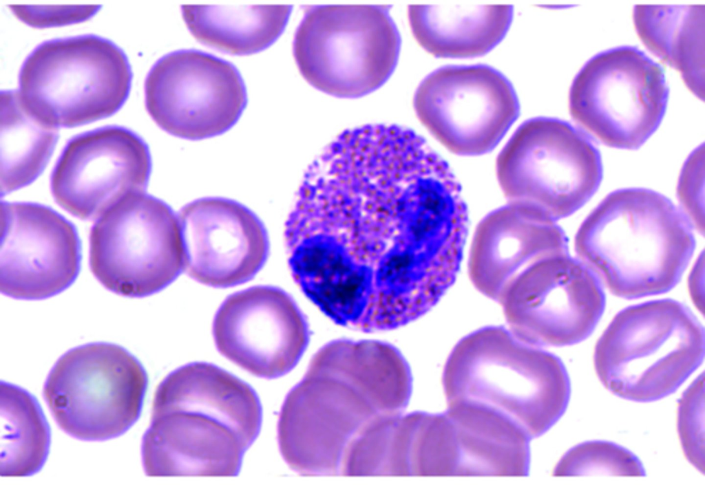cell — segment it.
Returning <instances> with one entry per match:
<instances>
[{"label": "cell", "mask_w": 705, "mask_h": 487, "mask_svg": "<svg viewBox=\"0 0 705 487\" xmlns=\"http://www.w3.org/2000/svg\"><path fill=\"white\" fill-rule=\"evenodd\" d=\"M677 428L684 454L704 473V376L702 374L680 399Z\"/></svg>", "instance_id": "obj_29"}, {"label": "cell", "mask_w": 705, "mask_h": 487, "mask_svg": "<svg viewBox=\"0 0 705 487\" xmlns=\"http://www.w3.org/2000/svg\"><path fill=\"white\" fill-rule=\"evenodd\" d=\"M704 355L699 322L678 302L658 300L615 316L596 345L594 365L601 382L613 394L651 402L675 391Z\"/></svg>", "instance_id": "obj_5"}, {"label": "cell", "mask_w": 705, "mask_h": 487, "mask_svg": "<svg viewBox=\"0 0 705 487\" xmlns=\"http://www.w3.org/2000/svg\"><path fill=\"white\" fill-rule=\"evenodd\" d=\"M414 37L428 52L441 58L484 55L503 39L513 19L511 5L442 3L409 5Z\"/></svg>", "instance_id": "obj_21"}, {"label": "cell", "mask_w": 705, "mask_h": 487, "mask_svg": "<svg viewBox=\"0 0 705 487\" xmlns=\"http://www.w3.org/2000/svg\"><path fill=\"white\" fill-rule=\"evenodd\" d=\"M704 255L699 257L691 273L688 280L689 292L696 306L704 310Z\"/></svg>", "instance_id": "obj_32"}, {"label": "cell", "mask_w": 705, "mask_h": 487, "mask_svg": "<svg viewBox=\"0 0 705 487\" xmlns=\"http://www.w3.org/2000/svg\"><path fill=\"white\" fill-rule=\"evenodd\" d=\"M496 174L509 203L556 221L582 206L598 188L600 157L589 138L556 118L523 123L499 153Z\"/></svg>", "instance_id": "obj_8"}, {"label": "cell", "mask_w": 705, "mask_h": 487, "mask_svg": "<svg viewBox=\"0 0 705 487\" xmlns=\"http://www.w3.org/2000/svg\"><path fill=\"white\" fill-rule=\"evenodd\" d=\"M568 255L567 241L555 221L537 210L509 203L485 216L474 232L469 272L474 286L498 302L535 264Z\"/></svg>", "instance_id": "obj_19"}, {"label": "cell", "mask_w": 705, "mask_h": 487, "mask_svg": "<svg viewBox=\"0 0 705 487\" xmlns=\"http://www.w3.org/2000/svg\"><path fill=\"white\" fill-rule=\"evenodd\" d=\"M400 48L387 5L309 6L293 43L297 67L311 85L349 98L383 85L395 69Z\"/></svg>", "instance_id": "obj_6"}, {"label": "cell", "mask_w": 705, "mask_h": 487, "mask_svg": "<svg viewBox=\"0 0 705 487\" xmlns=\"http://www.w3.org/2000/svg\"><path fill=\"white\" fill-rule=\"evenodd\" d=\"M147 110L166 132L200 140L229 130L246 103L244 81L229 62L198 50L160 58L145 82Z\"/></svg>", "instance_id": "obj_13"}, {"label": "cell", "mask_w": 705, "mask_h": 487, "mask_svg": "<svg viewBox=\"0 0 705 487\" xmlns=\"http://www.w3.org/2000/svg\"><path fill=\"white\" fill-rule=\"evenodd\" d=\"M411 392L408 364L392 345L326 344L282 406L277 440L284 460L302 475H339L353 441L373 422L402 413Z\"/></svg>", "instance_id": "obj_2"}, {"label": "cell", "mask_w": 705, "mask_h": 487, "mask_svg": "<svg viewBox=\"0 0 705 487\" xmlns=\"http://www.w3.org/2000/svg\"><path fill=\"white\" fill-rule=\"evenodd\" d=\"M459 452V476H525L531 438L518 424L485 407L448 405Z\"/></svg>", "instance_id": "obj_22"}, {"label": "cell", "mask_w": 705, "mask_h": 487, "mask_svg": "<svg viewBox=\"0 0 705 487\" xmlns=\"http://www.w3.org/2000/svg\"><path fill=\"white\" fill-rule=\"evenodd\" d=\"M249 447L232 428L198 409L152 411L141 446L149 477L215 476L238 474Z\"/></svg>", "instance_id": "obj_20"}, {"label": "cell", "mask_w": 705, "mask_h": 487, "mask_svg": "<svg viewBox=\"0 0 705 487\" xmlns=\"http://www.w3.org/2000/svg\"><path fill=\"white\" fill-rule=\"evenodd\" d=\"M213 335L225 358L254 376L271 379L297 365L309 331L291 296L277 288L256 286L225 299L215 315Z\"/></svg>", "instance_id": "obj_16"}, {"label": "cell", "mask_w": 705, "mask_h": 487, "mask_svg": "<svg viewBox=\"0 0 705 487\" xmlns=\"http://www.w3.org/2000/svg\"><path fill=\"white\" fill-rule=\"evenodd\" d=\"M151 169L145 142L108 127L79 135L66 145L53 171L57 204L81 219L98 218L124 198L142 193Z\"/></svg>", "instance_id": "obj_15"}, {"label": "cell", "mask_w": 705, "mask_h": 487, "mask_svg": "<svg viewBox=\"0 0 705 487\" xmlns=\"http://www.w3.org/2000/svg\"><path fill=\"white\" fill-rule=\"evenodd\" d=\"M466 206L420 182L370 179L289 215L293 277L335 323L393 329L425 314L452 285L467 230Z\"/></svg>", "instance_id": "obj_1"}, {"label": "cell", "mask_w": 705, "mask_h": 487, "mask_svg": "<svg viewBox=\"0 0 705 487\" xmlns=\"http://www.w3.org/2000/svg\"><path fill=\"white\" fill-rule=\"evenodd\" d=\"M575 249L613 294L637 298L675 285L693 252L694 237L685 215L666 197L627 188L610 193L587 217Z\"/></svg>", "instance_id": "obj_3"}, {"label": "cell", "mask_w": 705, "mask_h": 487, "mask_svg": "<svg viewBox=\"0 0 705 487\" xmlns=\"http://www.w3.org/2000/svg\"><path fill=\"white\" fill-rule=\"evenodd\" d=\"M130 66L112 42L94 35L46 41L24 61L21 100L34 117L58 127H75L109 116L125 102Z\"/></svg>", "instance_id": "obj_7"}, {"label": "cell", "mask_w": 705, "mask_h": 487, "mask_svg": "<svg viewBox=\"0 0 705 487\" xmlns=\"http://www.w3.org/2000/svg\"><path fill=\"white\" fill-rule=\"evenodd\" d=\"M0 389L1 475H32L41 468L48 454V424L29 392L6 382H1Z\"/></svg>", "instance_id": "obj_27"}, {"label": "cell", "mask_w": 705, "mask_h": 487, "mask_svg": "<svg viewBox=\"0 0 705 487\" xmlns=\"http://www.w3.org/2000/svg\"><path fill=\"white\" fill-rule=\"evenodd\" d=\"M79 266L76 232L64 217L41 205L1 203L3 294L27 300L54 296L72 283Z\"/></svg>", "instance_id": "obj_17"}, {"label": "cell", "mask_w": 705, "mask_h": 487, "mask_svg": "<svg viewBox=\"0 0 705 487\" xmlns=\"http://www.w3.org/2000/svg\"><path fill=\"white\" fill-rule=\"evenodd\" d=\"M147 386L139 361L123 347L107 343L78 346L51 369L43 394L58 426L85 441L125 433L138 419Z\"/></svg>", "instance_id": "obj_9"}, {"label": "cell", "mask_w": 705, "mask_h": 487, "mask_svg": "<svg viewBox=\"0 0 705 487\" xmlns=\"http://www.w3.org/2000/svg\"><path fill=\"white\" fill-rule=\"evenodd\" d=\"M10 6L19 19L36 28L63 25L83 21L91 17L99 8L98 5Z\"/></svg>", "instance_id": "obj_31"}, {"label": "cell", "mask_w": 705, "mask_h": 487, "mask_svg": "<svg viewBox=\"0 0 705 487\" xmlns=\"http://www.w3.org/2000/svg\"><path fill=\"white\" fill-rule=\"evenodd\" d=\"M194 406L228 420L251 445L262 422L260 400L252 387L207 362H193L170 373L158 385L152 407Z\"/></svg>", "instance_id": "obj_23"}, {"label": "cell", "mask_w": 705, "mask_h": 487, "mask_svg": "<svg viewBox=\"0 0 705 487\" xmlns=\"http://www.w3.org/2000/svg\"><path fill=\"white\" fill-rule=\"evenodd\" d=\"M188 274L213 287L227 288L251 279L269 253L266 229L250 209L238 202L205 197L185 206L178 216Z\"/></svg>", "instance_id": "obj_18"}, {"label": "cell", "mask_w": 705, "mask_h": 487, "mask_svg": "<svg viewBox=\"0 0 705 487\" xmlns=\"http://www.w3.org/2000/svg\"><path fill=\"white\" fill-rule=\"evenodd\" d=\"M669 89L660 66L635 47L599 53L569 91V112L588 133L611 147L635 149L658 127Z\"/></svg>", "instance_id": "obj_11"}, {"label": "cell", "mask_w": 705, "mask_h": 487, "mask_svg": "<svg viewBox=\"0 0 705 487\" xmlns=\"http://www.w3.org/2000/svg\"><path fill=\"white\" fill-rule=\"evenodd\" d=\"M416 114L445 147L461 155L493 149L519 114L510 82L485 65L446 66L428 75L413 99Z\"/></svg>", "instance_id": "obj_12"}, {"label": "cell", "mask_w": 705, "mask_h": 487, "mask_svg": "<svg viewBox=\"0 0 705 487\" xmlns=\"http://www.w3.org/2000/svg\"><path fill=\"white\" fill-rule=\"evenodd\" d=\"M677 196L682 213L692 227L704 232V149H696L685 162L681 171Z\"/></svg>", "instance_id": "obj_30"}, {"label": "cell", "mask_w": 705, "mask_h": 487, "mask_svg": "<svg viewBox=\"0 0 705 487\" xmlns=\"http://www.w3.org/2000/svg\"><path fill=\"white\" fill-rule=\"evenodd\" d=\"M633 20L645 46L679 71L689 89L703 100L704 6L636 5Z\"/></svg>", "instance_id": "obj_24"}, {"label": "cell", "mask_w": 705, "mask_h": 487, "mask_svg": "<svg viewBox=\"0 0 705 487\" xmlns=\"http://www.w3.org/2000/svg\"><path fill=\"white\" fill-rule=\"evenodd\" d=\"M1 194L32 182L45 166L57 140V128L30 113L18 91L1 94Z\"/></svg>", "instance_id": "obj_26"}, {"label": "cell", "mask_w": 705, "mask_h": 487, "mask_svg": "<svg viewBox=\"0 0 705 487\" xmlns=\"http://www.w3.org/2000/svg\"><path fill=\"white\" fill-rule=\"evenodd\" d=\"M448 405L478 404L506 416L531 439L565 412L570 382L560 360L501 327H486L460 340L443 374Z\"/></svg>", "instance_id": "obj_4"}, {"label": "cell", "mask_w": 705, "mask_h": 487, "mask_svg": "<svg viewBox=\"0 0 705 487\" xmlns=\"http://www.w3.org/2000/svg\"><path fill=\"white\" fill-rule=\"evenodd\" d=\"M509 331L541 346L582 341L593 331L604 307L600 281L581 260L564 255L531 267L501 300Z\"/></svg>", "instance_id": "obj_14"}, {"label": "cell", "mask_w": 705, "mask_h": 487, "mask_svg": "<svg viewBox=\"0 0 705 487\" xmlns=\"http://www.w3.org/2000/svg\"><path fill=\"white\" fill-rule=\"evenodd\" d=\"M291 5H182V14L200 43L231 54L262 51L283 32Z\"/></svg>", "instance_id": "obj_25"}, {"label": "cell", "mask_w": 705, "mask_h": 487, "mask_svg": "<svg viewBox=\"0 0 705 487\" xmlns=\"http://www.w3.org/2000/svg\"><path fill=\"white\" fill-rule=\"evenodd\" d=\"M644 474L635 455L624 447L604 441L578 444L564 455L554 471L555 476L641 477Z\"/></svg>", "instance_id": "obj_28"}, {"label": "cell", "mask_w": 705, "mask_h": 487, "mask_svg": "<svg viewBox=\"0 0 705 487\" xmlns=\"http://www.w3.org/2000/svg\"><path fill=\"white\" fill-rule=\"evenodd\" d=\"M89 259L93 274L106 289L128 297L156 293L185 266L178 218L154 197L129 195L94 224Z\"/></svg>", "instance_id": "obj_10"}]
</instances>
